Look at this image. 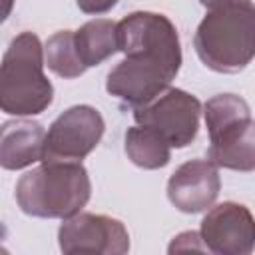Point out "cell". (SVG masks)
Instances as JSON below:
<instances>
[{"mask_svg":"<svg viewBox=\"0 0 255 255\" xmlns=\"http://www.w3.org/2000/svg\"><path fill=\"white\" fill-rule=\"evenodd\" d=\"M171 80H173L171 76H167L163 70H159L151 64L124 58L108 74L106 90L112 96L137 108V106L151 102L155 96H159L163 90H167Z\"/></svg>","mask_w":255,"mask_h":255,"instance_id":"obj_10","label":"cell"},{"mask_svg":"<svg viewBox=\"0 0 255 255\" xmlns=\"http://www.w3.org/2000/svg\"><path fill=\"white\" fill-rule=\"evenodd\" d=\"M209 141L207 159L217 167L235 171L255 169V122L251 116L209 135Z\"/></svg>","mask_w":255,"mask_h":255,"instance_id":"obj_11","label":"cell"},{"mask_svg":"<svg viewBox=\"0 0 255 255\" xmlns=\"http://www.w3.org/2000/svg\"><path fill=\"white\" fill-rule=\"evenodd\" d=\"M104 118L92 106H74L50 126L42 161H82L104 135Z\"/></svg>","mask_w":255,"mask_h":255,"instance_id":"obj_6","label":"cell"},{"mask_svg":"<svg viewBox=\"0 0 255 255\" xmlns=\"http://www.w3.org/2000/svg\"><path fill=\"white\" fill-rule=\"evenodd\" d=\"M201 239L217 255H249L255 249V217L235 201H223L201 221Z\"/></svg>","mask_w":255,"mask_h":255,"instance_id":"obj_8","label":"cell"},{"mask_svg":"<svg viewBox=\"0 0 255 255\" xmlns=\"http://www.w3.org/2000/svg\"><path fill=\"white\" fill-rule=\"evenodd\" d=\"M46 131L38 122H6L0 131V165L4 169H24L44 157Z\"/></svg>","mask_w":255,"mask_h":255,"instance_id":"obj_12","label":"cell"},{"mask_svg":"<svg viewBox=\"0 0 255 255\" xmlns=\"http://www.w3.org/2000/svg\"><path fill=\"white\" fill-rule=\"evenodd\" d=\"M199 114V100L177 88H167L151 102L133 108V120L161 133L171 147H185L195 139Z\"/></svg>","mask_w":255,"mask_h":255,"instance_id":"obj_5","label":"cell"},{"mask_svg":"<svg viewBox=\"0 0 255 255\" xmlns=\"http://www.w3.org/2000/svg\"><path fill=\"white\" fill-rule=\"evenodd\" d=\"M44 48L36 34H18L4 52L0 66V108L10 116L42 114L54 98L44 74Z\"/></svg>","mask_w":255,"mask_h":255,"instance_id":"obj_3","label":"cell"},{"mask_svg":"<svg viewBox=\"0 0 255 255\" xmlns=\"http://www.w3.org/2000/svg\"><path fill=\"white\" fill-rule=\"evenodd\" d=\"M76 48L86 68L98 66L116 54L118 48V24L108 18H96L86 22L74 32Z\"/></svg>","mask_w":255,"mask_h":255,"instance_id":"obj_13","label":"cell"},{"mask_svg":"<svg viewBox=\"0 0 255 255\" xmlns=\"http://www.w3.org/2000/svg\"><path fill=\"white\" fill-rule=\"evenodd\" d=\"M203 116H205L207 131H209V135H213V133L221 131L223 128H227L243 118H249L251 110H249V104L241 96L219 94V96H213L211 100H207Z\"/></svg>","mask_w":255,"mask_h":255,"instance_id":"obj_16","label":"cell"},{"mask_svg":"<svg viewBox=\"0 0 255 255\" xmlns=\"http://www.w3.org/2000/svg\"><path fill=\"white\" fill-rule=\"evenodd\" d=\"M12 4H14V0H4V18L10 14V10H12Z\"/></svg>","mask_w":255,"mask_h":255,"instance_id":"obj_19","label":"cell"},{"mask_svg":"<svg viewBox=\"0 0 255 255\" xmlns=\"http://www.w3.org/2000/svg\"><path fill=\"white\" fill-rule=\"evenodd\" d=\"M199 60L213 72L237 74L255 58L253 0H219L209 6L195 38Z\"/></svg>","mask_w":255,"mask_h":255,"instance_id":"obj_1","label":"cell"},{"mask_svg":"<svg viewBox=\"0 0 255 255\" xmlns=\"http://www.w3.org/2000/svg\"><path fill=\"white\" fill-rule=\"evenodd\" d=\"M58 241L66 255H124L129 251V235L122 221L82 211L64 219Z\"/></svg>","mask_w":255,"mask_h":255,"instance_id":"obj_7","label":"cell"},{"mask_svg":"<svg viewBox=\"0 0 255 255\" xmlns=\"http://www.w3.org/2000/svg\"><path fill=\"white\" fill-rule=\"evenodd\" d=\"M44 60L60 78H78L86 72V64L80 58L72 30H60L48 38L44 46Z\"/></svg>","mask_w":255,"mask_h":255,"instance_id":"obj_15","label":"cell"},{"mask_svg":"<svg viewBox=\"0 0 255 255\" xmlns=\"http://www.w3.org/2000/svg\"><path fill=\"white\" fill-rule=\"evenodd\" d=\"M171 145L167 139L151 128L137 126L129 128L126 133V153L137 167L143 169H159L169 163Z\"/></svg>","mask_w":255,"mask_h":255,"instance_id":"obj_14","label":"cell"},{"mask_svg":"<svg viewBox=\"0 0 255 255\" xmlns=\"http://www.w3.org/2000/svg\"><path fill=\"white\" fill-rule=\"evenodd\" d=\"M90 193V175L80 161H44L16 183L18 207L26 215L44 219H66L80 213Z\"/></svg>","mask_w":255,"mask_h":255,"instance_id":"obj_2","label":"cell"},{"mask_svg":"<svg viewBox=\"0 0 255 255\" xmlns=\"http://www.w3.org/2000/svg\"><path fill=\"white\" fill-rule=\"evenodd\" d=\"M76 4L86 14H104L112 10L118 4V0H76Z\"/></svg>","mask_w":255,"mask_h":255,"instance_id":"obj_18","label":"cell"},{"mask_svg":"<svg viewBox=\"0 0 255 255\" xmlns=\"http://www.w3.org/2000/svg\"><path fill=\"white\" fill-rule=\"evenodd\" d=\"M219 187V169L211 159H189L171 173L167 181V197L175 209L183 213H199L215 203Z\"/></svg>","mask_w":255,"mask_h":255,"instance_id":"obj_9","label":"cell"},{"mask_svg":"<svg viewBox=\"0 0 255 255\" xmlns=\"http://www.w3.org/2000/svg\"><path fill=\"white\" fill-rule=\"evenodd\" d=\"M199 2H201L203 6H207V8H209V6H213V4H215V2H219V0H199Z\"/></svg>","mask_w":255,"mask_h":255,"instance_id":"obj_20","label":"cell"},{"mask_svg":"<svg viewBox=\"0 0 255 255\" xmlns=\"http://www.w3.org/2000/svg\"><path fill=\"white\" fill-rule=\"evenodd\" d=\"M169 253H185V251H207L201 233L197 231H185L179 233L177 237H173V241L169 243Z\"/></svg>","mask_w":255,"mask_h":255,"instance_id":"obj_17","label":"cell"},{"mask_svg":"<svg viewBox=\"0 0 255 255\" xmlns=\"http://www.w3.org/2000/svg\"><path fill=\"white\" fill-rule=\"evenodd\" d=\"M118 48L126 58L151 64L175 78L181 68L179 36L171 20L155 12H133L118 22Z\"/></svg>","mask_w":255,"mask_h":255,"instance_id":"obj_4","label":"cell"}]
</instances>
